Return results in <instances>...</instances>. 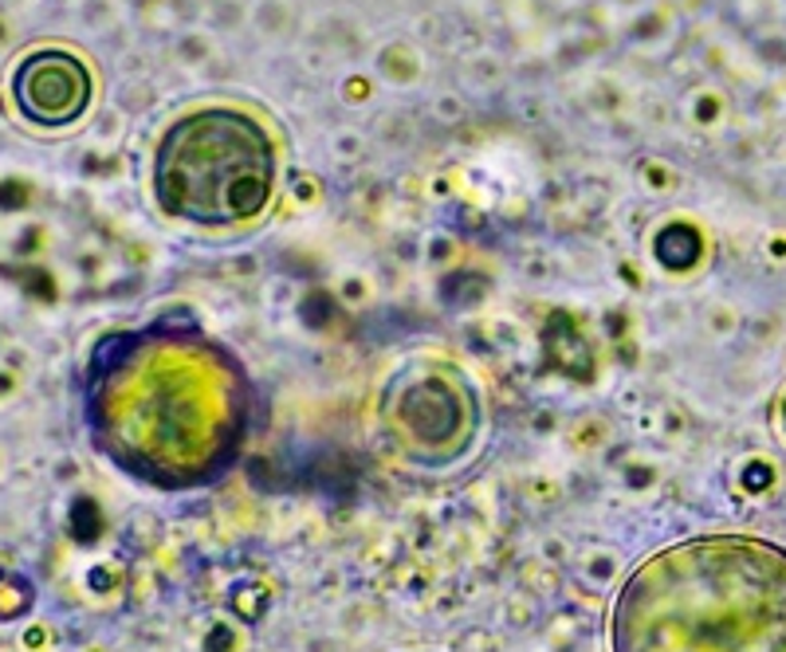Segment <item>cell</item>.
I'll list each match as a JSON object with an SVG mask.
<instances>
[{"label":"cell","mask_w":786,"mask_h":652,"mask_svg":"<svg viewBox=\"0 0 786 652\" xmlns=\"http://www.w3.org/2000/svg\"><path fill=\"white\" fill-rule=\"evenodd\" d=\"M95 444L157 487L209 484L245 444L252 386L225 342L189 319L103 334L83 370Z\"/></svg>","instance_id":"cell-1"},{"label":"cell","mask_w":786,"mask_h":652,"mask_svg":"<svg viewBox=\"0 0 786 652\" xmlns=\"http://www.w3.org/2000/svg\"><path fill=\"white\" fill-rule=\"evenodd\" d=\"M12 103L32 127L68 130L95 103V75L75 51L36 48L12 71Z\"/></svg>","instance_id":"cell-5"},{"label":"cell","mask_w":786,"mask_h":652,"mask_svg":"<svg viewBox=\"0 0 786 652\" xmlns=\"http://www.w3.org/2000/svg\"><path fill=\"white\" fill-rule=\"evenodd\" d=\"M275 127L248 103H196L162 130L150 169L157 209L193 228H245L272 209L284 162Z\"/></svg>","instance_id":"cell-3"},{"label":"cell","mask_w":786,"mask_h":652,"mask_svg":"<svg viewBox=\"0 0 786 652\" xmlns=\"http://www.w3.org/2000/svg\"><path fill=\"white\" fill-rule=\"evenodd\" d=\"M614 652H786V558L743 538L672 546L621 590Z\"/></svg>","instance_id":"cell-2"},{"label":"cell","mask_w":786,"mask_h":652,"mask_svg":"<svg viewBox=\"0 0 786 652\" xmlns=\"http://www.w3.org/2000/svg\"><path fill=\"white\" fill-rule=\"evenodd\" d=\"M382 420L405 457L417 464H449L476 437L480 398L456 366L441 358H413L385 381Z\"/></svg>","instance_id":"cell-4"}]
</instances>
